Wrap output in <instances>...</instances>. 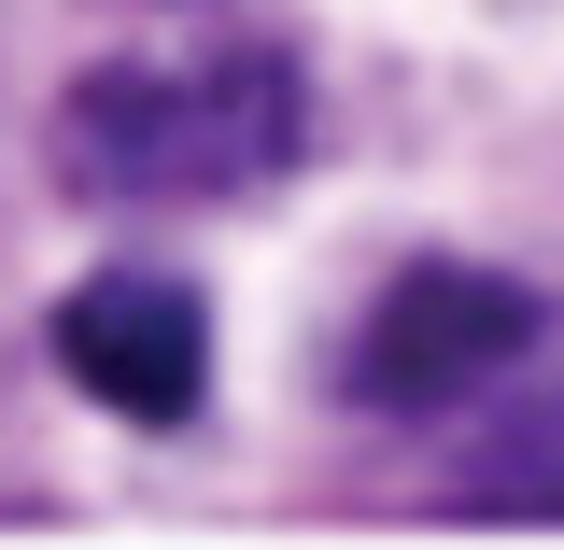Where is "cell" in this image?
<instances>
[{
	"mask_svg": "<svg viewBox=\"0 0 564 550\" xmlns=\"http://www.w3.org/2000/svg\"><path fill=\"white\" fill-rule=\"evenodd\" d=\"M311 155V85L282 43H212V57H141V71H85L57 99V184L70 198H128V212H184V198H254Z\"/></svg>",
	"mask_w": 564,
	"mask_h": 550,
	"instance_id": "obj_1",
	"label": "cell"
},
{
	"mask_svg": "<svg viewBox=\"0 0 564 550\" xmlns=\"http://www.w3.org/2000/svg\"><path fill=\"white\" fill-rule=\"evenodd\" d=\"M536 339H551V296L522 269L410 255V269L367 296V325H352V396H367V410H452V396L508 381Z\"/></svg>",
	"mask_w": 564,
	"mask_h": 550,
	"instance_id": "obj_2",
	"label": "cell"
},
{
	"mask_svg": "<svg viewBox=\"0 0 564 550\" xmlns=\"http://www.w3.org/2000/svg\"><path fill=\"white\" fill-rule=\"evenodd\" d=\"M57 367L99 396L113 423H184L212 396V311L170 269H99L57 296Z\"/></svg>",
	"mask_w": 564,
	"mask_h": 550,
	"instance_id": "obj_3",
	"label": "cell"
},
{
	"mask_svg": "<svg viewBox=\"0 0 564 550\" xmlns=\"http://www.w3.org/2000/svg\"><path fill=\"white\" fill-rule=\"evenodd\" d=\"M452 508L466 522H564V396H536V410H508L494 438H466Z\"/></svg>",
	"mask_w": 564,
	"mask_h": 550,
	"instance_id": "obj_4",
	"label": "cell"
}]
</instances>
